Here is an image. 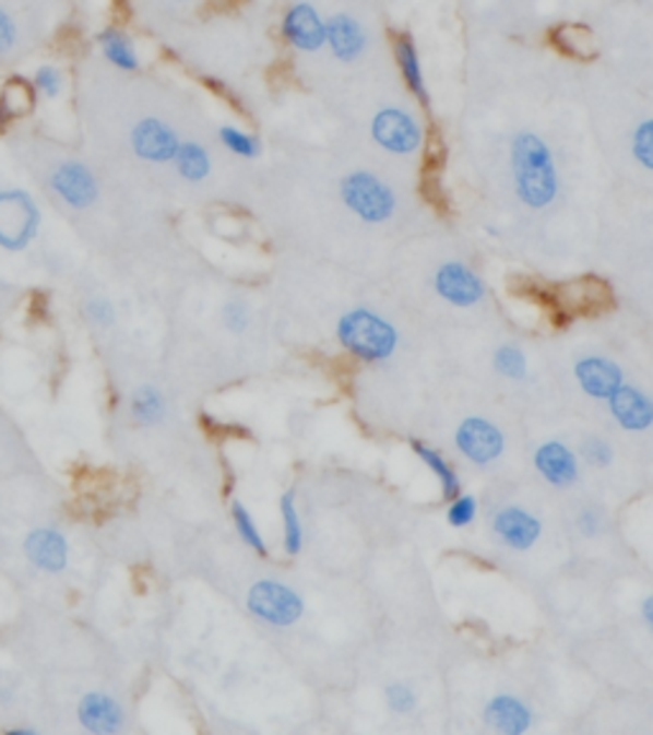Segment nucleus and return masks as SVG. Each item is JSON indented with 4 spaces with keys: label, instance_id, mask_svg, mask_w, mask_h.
Masks as SVG:
<instances>
[{
    "label": "nucleus",
    "instance_id": "37",
    "mask_svg": "<svg viewBox=\"0 0 653 735\" xmlns=\"http://www.w3.org/2000/svg\"><path fill=\"white\" fill-rule=\"evenodd\" d=\"M577 524H580L584 536H592V534L599 532V519H597V513H592V511H582Z\"/></svg>",
    "mask_w": 653,
    "mask_h": 735
},
{
    "label": "nucleus",
    "instance_id": "24",
    "mask_svg": "<svg viewBox=\"0 0 653 735\" xmlns=\"http://www.w3.org/2000/svg\"><path fill=\"white\" fill-rule=\"evenodd\" d=\"M131 414L143 427H154L166 414L164 393L156 386H141V389H135L131 396Z\"/></svg>",
    "mask_w": 653,
    "mask_h": 735
},
{
    "label": "nucleus",
    "instance_id": "20",
    "mask_svg": "<svg viewBox=\"0 0 653 735\" xmlns=\"http://www.w3.org/2000/svg\"><path fill=\"white\" fill-rule=\"evenodd\" d=\"M393 55H396V64L401 72V80L408 93H412L416 100L422 105H429V87H427V78H424V67H422V57L419 49H416L414 39L408 34L399 36L396 47H393Z\"/></svg>",
    "mask_w": 653,
    "mask_h": 735
},
{
    "label": "nucleus",
    "instance_id": "17",
    "mask_svg": "<svg viewBox=\"0 0 653 735\" xmlns=\"http://www.w3.org/2000/svg\"><path fill=\"white\" fill-rule=\"evenodd\" d=\"M485 725L503 735H523L534 725V710L515 695L490 697L483 710Z\"/></svg>",
    "mask_w": 653,
    "mask_h": 735
},
{
    "label": "nucleus",
    "instance_id": "22",
    "mask_svg": "<svg viewBox=\"0 0 653 735\" xmlns=\"http://www.w3.org/2000/svg\"><path fill=\"white\" fill-rule=\"evenodd\" d=\"M412 450H414L416 458L424 462V467H427L429 473L437 477L439 488H442V496L447 498V501H452L454 496L462 494V483H460L458 470L450 465V460H447L442 452L435 450V447H429V444H422V442H412Z\"/></svg>",
    "mask_w": 653,
    "mask_h": 735
},
{
    "label": "nucleus",
    "instance_id": "8",
    "mask_svg": "<svg viewBox=\"0 0 653 735\" xmlns=\"http://www.w3.org/2000/svg\"><path fill=\"white\" fill-rule=\"evenodd\" d=\"M454 444L475 465H490L506 450V437L498 424L485 416H467L454 431Z\"/></svg>",
    "mask_w": 653,
    "mask_h": 735
},
{
    "label": "nucleus",
    "instance_id": "4",
    "mask_svg": "<svg viewBox=\"0 0 653 735\" xmlns=\"http://www.w3.org/2000/svg\"><path fill=\"white\" fill-rule=\"evenodd\" d=\"M41 210L26 189H0V248L24 251L39 235Z\"/></svg>",
    "mask_w": 653,
    "mask_h": 735
},
{
    "label": "nucleus",
    "instance_id": "6",
    "mask_svg": "<svg viewBox=\"0 0 653 735\" xmlns=\"http://www.w3.org/2000/svg\"><path fill=\"white\" fill-rule=\"evenodd\" d=\"M370 139L393 156H412L424 146V128L412 110L401 105H383L370 120Z\"/></svg>",
    "mask_w": 653,
    "mask_h": 735
},
{
    "label": "nucleus",
    "instance_id": "12",
    "mask_svg": "<svg viewBox=\"0 0 653 735\" xmlns=\"http://www.w3.org/2000/svg\"><path fill=\"white\" fill-rule=\"evenodd\" d=\"M368 44V32L358 19L347 16V13H335V16L324 19V47L330 49V55L337 62H358L366 57Z\"/></svg>",
    "mask_w": 653,
    "mask_h": 735
},
{
    "label": "nucleus",
    "instance_id": "26",
    "mask_svg": "<svg viewBox=\"0 0 653 735\" xmlns=\"http://www.w3.org/2000/svg\"><path fill=\"white\" fill-rule=\"evenodd\" d=\"M233 524H235V532H238L240 536V542L246 544V547L253 549L258 557L269 555V544H265L261 529H258L253 517H250L246 503H240V501L233 503Z\"/></svg>",
    "mask_w": 653,
    "mask_h": 735
},
{
    "label": "nucleus",
    "instance_id": "3",
    "mask_svg": "<svg viewBox=\"0 0 653 735\" xmlns=\"http://www.w3.org/2000/svg\"><path fill=\"white\" fill-rule=\"evenodd\" d=\"M340 200L360 223L383 225L396 215V192L373 171L355 169L340 181Z\"/></svg>",
    "mask_w": 653,
    "mask_h": 735
},
{
    "label": "nucleus",
    "instance_id": "10",
    "mask_svg": "<svg viewBox=\"0 0 653 735\" xmlns=\"http://www.w3.org/2000/svg\"><path fill=\"white\" fill-rule=\"evenodd\" d=\"M179 143V133L162 118H143L131 131L133 154L149 164H171Z\"/></svg>",
    "mask_w": 653,
    "mask_h": 735
},
{
    "label": "nucleus",
    "instance_id": "14",
    "mask_svg": "<svg viewBox=\"0 0 653 735\" xmlns=\"http://www.w3.org/2000/svg\"><path fill=\"white\" fill-rule=\"evenodd\" d=\"M534 465L538 475L554 488H572L580 481V458L572 447L559 439H546L534 452Z\"/></svg>",
    "mask_w": 653,
    "mask_h": 735
},
{
    "label": "nucleus",
    "instance_id": "1",
    "mask_svg": "<svg viewBox=\"0 0 653 735\" xmlns=\"http://www.w3.org/2000/svg\"><path fill=\"white\" fill-rule=\"evenodd\" d=\"M508 156H511L513 192L523 208L536 212L551 208L559 200L561 177L557 158L544 135L529 131V128L515 131L511 135Z\"/></svg>",
    "mask_w": 653,
    "mask_h": 735
},
{
    "label": "nucleus",
    "instance_id": "16",
    "mask_svg": "<svg viewBox=\"0 0 653 735\" xmlns=\"http://www.w3.org/2000/svg\"><path fill=\"white\" fill-rule=\"evenodd\" d=\"M574 378L580 383L584 396L605 401L618 386L626 381L622 378V368L610 358L603 355H587V358L574 363Z\"/></svg>",
    "mask_w": 653,
    "mask_h": 735
},
{
    "label": "nucleus",
    "instance_id": "28",
    "mask_svg": "<svg viewBox=\"0 0 653 735\" xmlns=\"http://www.w3.org/2000/svg\"><path fill=\"white\" fill-rule=\"evenodd\" d=\"M492 366L508 381H523L529 376V358L519 345H500L492 353Z\"/></svg>",
    "mask_w": 653,
    "mask_h": 735
},
{
    "label": "nucleus",
    "instance_id": "35",
    "mask_svg": "<svg viewBox=\"0 0 653 735\" xmlns=\"http://www.w3.org/2000/svg\"><path fill=\"white\" fill-rule=\"evenodd\" d=\"M223 320L227 324V330L242 332L248 328L250 315H248L246 305H240V301H230V305H225V309H223Z\"/></svg>",
    "mask_w": 653,
    "mask_h": 735
},
{
    "label": "nucleus",
    "instance_id": "38",
    "mask_svg": "<svg viewBox=\"0 0 653 735\" xmlns=\"http://www.w3.org/2000/svg\"><path fill=\"white\" fill-rule=\"evenodd\" d=\"M641 618H643L645 628H651V626H653V597H651V595H645V597H643V603H641Z\"/></svg>",
    "mask_w": 653,
    "mask_h": 735
},
{
    "label": "nucleus",
    "instance_id": "13",
    "mask_svg": "<svg viewBox=\"0 0 653 735\" xmlns=\"http://www.w3.org/2000/svg\"><path fill=\"white\" fill-rule=\"evenodd\" d=\"M492 532L498 542L511 552H529L542 540L544 526L534 513L521 509V506H506L492 517Z\"/></svg>",
    "mask_w": 653,
    "mask_h": 735
},
{
    "label": "nucleus",
    "instance_id": "36",
    "mask_svg": "<svg viewBox=\"0 0 653 735\" xmlns=\"http://www.w3.org/2000/svg\"><path fill=\"white\" fill-rule=\"evenodd\" d=\"M16 42V24H13L11 13L0 9V55H5Z\"/></svg>",
    "mask_w": 653,
    "mask_h": 735
},
{
    "label": "nucleus",
    "instance_id": "25",
    "mask_svg": "<svg viewBox=\"0 0 653 735\" xmlns=\"http://www.w3.org/2000/svg\"><path fill=\"white\" fill-rule=\"evenodd\" d=\"M281 524H284V552L296 557L304 549V524L296 509V494L286 490L281 496Z\"/></svg>",
    "mask_w": 653,
    "mask_h": 735
},
{
    "label": "nucleus",
    "instance_id": "7",
    "mask_svg": "<svg viewBox=\"0 0 653 735\" xmlns=\"http://www.w3.org/2000/svg\"><path fill=\"white\" fill-rule=\"evenodd\" d=\"M435 292L447 305L467 309L480 305L488 294V286L465 261H444L435 271Z\"/></svg>",
    "mask_w": 653,
    "mask_h": 735
},
{
    "label": "nucleus",
    "instance_id": "30",
    "mask_svg": "<svg viewBox=\"0 0 653 735\" xmlns=\"http://www.w3.org/2000/svg\"><path fill=\"white\" fill-rule=\"evenodd\" d=\"M630 154L645 171L653 169V120L643 118L630 133Z\"/></svg>",
    "mask_w": 653,
    "mask_h": 735
},
{
    "label": "nucleus",
    "instance_id": "19",
    "mask_svg": "<svg viewBox=\"0 0 653 735\" xmlns=\"http://www.w3.org/2000/svg\"><path fill=\"white\" fill-rule=\"evenodd\" d=\"M78 718L85 731L97 735H112L120 733L126 725V712L120 708L116 697L105 692H87L80 700Z\"/></svg>",
    "mask_w": 653,
    "mask_h": 735
},
{
    "label": "nucleus",
    "instance_id": "9",
    "mask_svg": "<svg viewBox=\"0 0 653 735\" xmlns=\"http://www.w3.org/2000/svg\"><path fill=\"white\" fill-rule=\"evenodd\" d=\"M49 187L72 210H87L90 204L97 202V194H100L93 169L82 162L57 164L49 177Z\"/></svg>",
    "mask_w": 653,
    "mask_h": 735
},
{
    "label": "nucleus",
    "instance_id": "34",
    "mask_svg": "<svg viewBox=\"0 0 653 735\" xmlns=\"http://www.w3.org/2000/svg\"><path fill=\"white\" fill-rule=\"evenodd\" d=\"M85 315L95 328H112V324H116V307H112V301L103 299V297L90 299L85 307Z\"/></svg>",
    "mask_w": 653,
    "mask_h": 735
},
{
    "label": "nucleus",
    "instance_id": "2",
    "mask_svg": "<svg viewBox=\"0 0 653 735\" xmlns=\"http://www.w3.org/2000/svg\"><path fill=\"white\" fill-rule=\"evenodd\" d=\"M337 340L363 363H383L399 351V330L368 307H353L340 317Z\"/></svg>",
    "mask_w": 653,
    "mask_h": 735
},
{
    "label": "nucleus",
    "instance_id": "11",
    "mask_svg": "<svg viewBox=\"0 0 653 735\" xmlns=\"http://www.w3.org/2000/svg\"><path fill=\"white\" fill-rule=\"evenodd\" d=\"M281 36L286 44L304 55H314L324 49V19L314 5L307 0H299L281 19Z\"/></svg>",
    "mask_w": 653,
    "mask_h": 735
},
{
    "label": "nucleus",
    "instance_id": "21",
    "mask_svg": "<svg viewBox=\"0 0 653 735\" xmlns=\"http://www.w3.org/2000/svg\"><path fill=\"white\" fill-rule=\"evenodd\" d=\"M97 47H100V55L105 57V62H110L116 70L120 72H139L141 70V55L135 42L120 28H105V32L97 36Z\"/></svg>",
    "mask_w": 653,
    "mask_h": 735
},
{
    "label": "nucleus",
    "instance_id": "18",
    "mask_svg": "<svg viewBox=\"0 0 653 735\" xmlns=\"http://www.w3.org/2000/svg\"><path fill=\"white\" fill-rule=\"evenodd\" d=\"M26 557L41 572H64L70 565V544L57 529H34L26 536Z\"/></svg>",
    "mask_w": 653,
    "mask_h": 735
},
{
    "label": "nucleus",
    "instance_id": "31",
    "mask_svg": "<svg viewBox=\"0 0 653 735\" xmlns=\"http://www.w3.org/2000/svg\"><path fill=\"white\" fill-rule=\"evenodd\" d=\"M477 519V498L470 494H460L450 501V509H447V524L454 529H467L470 524H475Z\"/></svg>",
    "mask_w": 653,
    "mask_h": 735
},
{
    "label": "nucleus",
    "instance_id": "27",
    "mask_svg": "<svg viewBox=\"0 0 653 735\" xmlns=\"http://www.w3.org/2000/svg\"><path fill=\"white\" fill-rule=\"evenodd\" d=\"M217 135H219V143H223V146L238 158H258V156H261V141H258L253 133L242 131V128H238V126H230V123L219 126Z\"/></svg>",
    "mask_w": 653,
    "mask_h": 735
},
{
    "label": "nucleus",
    "instance_id": "29",
    "mask_svg": "<svg viewBox=\"0 0 653 735\" xmlns=\"http://www.w3.org/2000/svg\"><path fill=\"white\" fill-rule=\"evenodd\" d=\"M32 90H34V95L41 97V100H47V103L59 100L64 93V72L59 70L57 64L36 67V72L32 78Z\"/></svg>",
    "mask_w": 653,
    "mask_h": 735
},
{
    "label": "nucleus",
    "instance_id": "5",
    "mask_svg": "<svg viewBox=\"0 0 653 735\" xmlns=\"http://www.w3.org/2000/svg\"><path fill=\"white\" fill-rule=\"evenodd\" d=\"M246 608L263 624L288 628L299 624L304 616V597L292 585L278 580H258L250 585Z\"/></svg>",
    "mask_w": 653,
    "mask_h": 735
},
{
    "label": "nucleus",
    "instance_id": "33",
    "mask_svg": "<svg viewBox=\"0 0 653 735\" xmlns=\"http://www.w3.org/2000/svg\"><path fill=\"white\" fill-rule=\"evenodd\" d=\"M582 458L587 460V465L592 467H610L613 465V447L605 442V439L599 437H592V439H584L582 444Z\"/></svg>",
    "mask_w": 653,
    "mask_h": 735
},
{
    "label": "nucleus",
    "instance_id": "23",
    "mask_svg": "<svg viewBox=\"0 0 653 735\" xmlns=\"http://www.w3.org/2000/svg\"><path fill=\"white\" fill-rule=\"evenodd\" d=\"M171 164L179 177L189 181V185H200V181H204L212 174L210 151L197 141H181Z\"/></svg>",
    "mask_w": 653,
    "mask_h": 735
},
{
    "label": "nucleus",
    "instance_id": "15",
    "mask_svg": "<svg viewBox=\"0 0 653 735\" xmlns=\"http://www.w3.org/2000/svg\"><path fill=\"white\" fill-rule=\"evenodd\" d=\"M607 401V412L626 431H645L653 424V401L638 386L622 381Z\"/></svg>",
    "mask_w": 653,
    "mask_h": 735
},
{
    "label": "nucleus",
    "instance_id": "32",
    "mask_svg": "<svg viewBox=\"0 0 653 735\" xmlns=\"http://www.w3.org/2000/svg\"><path fill=\"white\" fill-rule=\"evenodd\" d=\"M385 704H389L391 712H396V715H408V712L416 710V704H419V697L408 685L404 681H391L389 687H385Z\"/></svg>",
    "mask_w": 653,
    "mask_h": 735
}]
</instances>
